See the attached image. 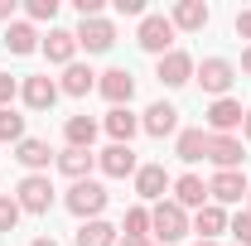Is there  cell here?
Instances as JSON below:
<instances>
[{"instance_id": "6da1fadb", "label": "cell", "mask_w": 251, "mask_h": 246, "mask_svg": "<svg viewBox=\"0 0 251 246\" xmlns=\"http://www.w3.org/2000/svg\"><path fill=\"white\" fill-rule=\"evenodd\" d=\"M135 44H140L145 53H155V58L174 53V25H169V15H145L140 29H135Z\"/></svg>"}, {"instance_id": "7a4b0ae2", "label": "cell", "mask_w": 251, "mask_h": 246, "mask_svg": "<svg viewBox=\"0 0 251 246\" xmlns=\"http://www.w3.org/2000/svg\"><path fill=\"white\" fill-rule=\"evenodd\" d=\"M68 213L73 217H82V222H92V217H101V208H106V188L97 184V179H82V184H73L68 188Z\"/></svg>"}, {"instance_id": "3957f363", "label": "cell", "mask_w": 251, "mask_h": 246, "mask_svg": "<svg viewBox=\"0 0 251 246\" xmlns=\"http://www.w3.org/2000/svg\"><path fill=\"white\" fill-rule=\"evenodd\" d=\"M150 232H155L159 242H179V237H188V213L174 198H164V203L150 208Z\"/></svg>"}, {"instance_id": "277c9868", "label": "cell", "mask_w": 251, "mask_h": 246, "mask_svg": "<svg viewBox=\"0 0 251 246\" xmlns=\"http://www.w3.org/2000/svg\"><path fill=\"white\" fill-rule=\"evenodd\" d=\"M15 203H20V213L44 217L49 208H53V184H49V174H25V179H20V193H15Z\"/></svg>"}, {"instance_id": "5b68a950", "label": "cell", "mask_w": 251, "mask_h": 246, "mask_svg": "<svg viewBox=\"0 0 251 246\" xmlns=\"http://www.w3.org/2000/svg\"><path fill=\"white\" fill-rule=\"evenodd\" d=\"M193 73H198L203 92H213V101H218V97H227V87L237 82V68H232L227 58H203L198 68H193Z\"/></svg>"}, {"instance_id": "8992f818", "label": "cell", "mask_w": 251, "mask_h": 246, "mask_svg": "<svg viewBox=\"0 0 251 246\" xmlns=\"http://www.w3.org/2000/svg\"><path fill=\"white\" fill-rule=\"evenodd\" d=\"M242 121H247V111H242L237 97H218V101L208 106V135H232Z\"/></svg>"}, {"instance_id": "52a82bcc", "label": "cell", "mask_w": 251, "mask_h": 246, "mask_svg": "<svg viewBox=\"0 0 251 246\" xmlns=\"http://www.w3.org/2000/svg\"><path fill=\"white\" fill-rule=\"evenodd\" d=\"M73 34H77V49H87V53H106V49L116 44V25L101 20V15H97V20H82Z\"/></svg>"}, {"instance_id": "ba28073f", "label": "cell", "mask_w": 251, "mask_h": 246, "mask_svg": "<svg viewBox=\"0 0 251 246\" xmlns=\"http://www.w3.org/2000/svg\"><path fill=\"white\" fill-rule=\"evenodd\" d=\"M247 179H242V174H237V169H218V174H213V179H208V198H213V203H242V198H247Z\"/></svg>"}, {"instance_id": "9c48e42d", "label": "cell", "mask_w": 251, "mask_h": 246, "mask_svg": "<svg viewBox=\"0 0 251 246\" xmlns=\"http://www.w3.org/2000/svg\"><path fill=\"white\" fill-rule=\"evenodd\" d=\"M140 130H145V135H155V140H164V135H174V130H179V111H174L169 101H155V106H145Z\"/></svg>"}, {"instance_id": "30bf717a", "label": "cell", "mask_w": 251, "mask_h": 246, "mask_svg": "<svg viewBox=\"0 0 251 246\" xmlns=\"http://www.w3.org/2000/svg\"><path fill=\"white\" fill-rule=\"evenodd\" d=\"M97 164H101V174H106V179H126V174H135V169H140L130 145H106V150L97 154Z\"/></svg>"}, {"instance_id": "8fae6325", "label": "cell", "mask_w": 251, "mask_h": 246, "mask_svg": "<svg viewBox=\"0 0 251 246\" xmlns=\"http://www.w3.org/2000/svg\"><path fill=\"white\" fill-rule=\"evenodd\" d=\"M155 77L164 82V87H184L188 77H193V58H188L184 49H174V53H164V58H159Z\"/></svg>"}, {"instance_id": "7c38bea8", "label": "cell", "mask_w": 251, "mask_h": 246, "mask_svg": "<svg viewBox=\"0 0 251 246\" xmlns=\"http://www.w3.org/2000/svg\"><path fill=\"white\" fill-rule=\"evenodd\" d=\"M164 188H174V179L164 174V164H140V169H135V193H140V198L164 203Z\"/></svg>"}, {"instance_id": "4fadbf2b", "label": "cell", "mask_w": 251, "mask_h": 246, "mask_svg": "<svg viewBox=\"0 0 251 246\" xmlns=\"http://www.w3.org/2000/svg\"><path fill=\"white\" fill-rule=\"evenodd\" d=\"M53 101H58V82H53L49 73L25 77V106H29V111H49Z\"/></svg>"}, {"instance_id": "5bb4252c", "label": "cell", "mask_w": 251, "mask_h": 246, "mask_svg": "<svg viewBox=\"0 0 251 246\" xmlns=\"http://www.w3.org/2000/svg\"><path fill=\"white\" fill-rule=\"evenodd\" d=\"M97 87H101V97H106L111 106H126V101L135 97V77H130L126 68H111V73H101V82H97Z\"/></svg>"}, {"instance_id": "9a60e30c", "label": "cell", "mask_w": 251, "mask_h": 246, "mask_svg": "<svg viewBox=\"0 0 251 246\" xmlns=\"http://www.w3.org/2000/svg\"><path fill=\"white\" fill-rule=\"evenodd\" d=\"M106 135H111V145H130V135H135V130H140V116H135V111H130V106H111V111H106Z\"/></svg>"}, {"instance_id": "2e32d148", "label": "cell", "mask_w": 251, "mask_h": 246, "mask_svg": "<svg viewBox=\"0 0 251 246\" xmlns=\"http://www.w3.org/2000/svg\"><path fill=\"white\" fill-rule=\"evenodd\" d=\"M39 49L49 53V63H58V68H68V63L77 58V34H73V29H49V39H44Z\"/></svg>"}, {"instance_id": "e0dca14e", "label": "cell", "mask_w": 251, "mask_h": 246, "mask_svg": "<svg viewBox=\"0 0 251 246\" xmlns=\"http://www.w3.org/2000/svg\"><path fill=\"white\" fill-rule=\"evenodd\" d=\"M208 159H213L218 169H237L247 154H242V140H237V135H208Z\"/></svg>"}, {"instance_id": "ac0fdd59", "label": "cell", "mask_w": 251, "mask_h": 246, "mask_svg": "<svg viewBox=\"0 0 251 246\" xmlns=\"http://www.w3.org/2000/svg\"><path fill=\"white\" fill-rule=\"evenodd\" d=\"M15 159H20L29 174H39V169H49V159H58V154L49 150V140H34V135H25V140L15 145Z\"/></svg>"}, {"instance_id": "d6986e66", "label": "cell", "mask_w": 251, "mask_h": 246, "mask_svg": "<svg viewBox=\"0 0 251 246\" xmlns=\"http://www.w3.org/2000/svg\"><path fill=\"white\" fill-rule=\"evenodd\" d=\"M174 154H179L184 164H198V159H208V130H198V125L179 130V140H174Z\"/></svg>"}, {"instance_id": "ffe728a7", "label": "cell", "mask_w": 251, "mask_h": 246, "mask_svg": "<svg viewBox=\"0 0 251 246\" xmlns=\"http://www.w3.org/2000/svg\"><path fill=\"white\" fill-rule=\"evenodd\" d=\"M208 15H213V10H208L203 0H179V5H174V15H169V25L193 34V29H203V25H208Z\"/></svg>"}, {"instance_id": "44dd1931", "label": "cell", "mask_w": 251, "mask_h": 246, "mask_svg": "<svg viewBox=\"0 0 251 246\" xmlns=\"http://www.w3.org/2000/svg\"><path fill=\"white\" fill-rule=\"evenodd\" d=\"M92 87H97V73L87 68V63H68V68H63L58 92H68V97H87Z\"/></svg>"}, {"instance_id": "7402d4cb", "label": "cell", "mask_w": 251, "mask_h": 246, "mask_svg": "<svg viewBox=\"0 0 251 246\" xmlns=\"http://www.w3.org/2000/svg\"><path fill=\"white\" fill-rule=\"evenodd\" d=\"M63 140H68V150H92L97 121L92 116H68V121H63Z\"/></svg>"}, {"instance_id": "603a6c76", "label": "cell", "mask_w": 251, "mask_h": 246, "mask_svg": "<svg viewBox=\"0 0 251 246\" xmlns=\"http://www.w3.org/2000/svg\"><path fill=\"white\" fill-rule=\"evenodd\" d=\"M193 232H198L203 242H218L222 232H227V213H222L218 203H203V208H198V217H193Z\"/></svg>"}, {"instance_id": "cb8c5ba5", "label": "cell", "mask_w": 251, "mask_h": 246, "mask_svg": "<svg viewBox=\"0 0 251 246\" xmlns=\"http://www.w3.org/2000/svg\"><path fill=\"white\" fill-rule=\"evenodd\" d=\"M174 203H179V208H203V203H208V184H203L198 174H179V179H174Z\"/></svg>"}, {"instance_id": "d4e9b609", "label": "cell", "mask_w": 251, "mask_h": 246, "mask_svg": "<svg viewBox=\"0 0 251 246\" xmlns=\"http://www.w3.org/2000/svg\"><path fill=\"white\" fill-rule=\"evenodd\" d=\"M53 164H58V169H63V174H68V179H73V184H82V179L92 174L97 154H92V150H63L58 159H53Z\"/></svg>"}, {"instance_id": "484cf974", "label": "cell", "mask_w": 251, "mask_h": 246, "mask_svg": "<svg viewBox=\"0 0 251 246\" xmlns=\"http://www.w3.org/2000/svg\"><path fill=\"white\" fill-rule=\"evenodd\" d=\"M5 49L10 53H34L39 49V34H34V25H25V20H15V25H5Z\"/></svg>"}, {"instance_id": "4316f807", "label": "cell", "mask_w": 251, "mask_h": 246, "mask_svg": "<svg viewBox=\"0 0 251 246\" xmlns=\"http://www.w3.org/2000/svg\"><path fill=\"white\" fill-rule=\"evenodd\" d=\"M121 237H116V227L111 222H101V217H92V222H82L77 227V246H116Z\"/></svg>"}, {"instance_id": "83f0119b", "label": "cell", "mask_w": 251, "mask_h": 246, "mask_svg": "<svg viewBox=\"0 0 251 246\" xmlns=\"http://www.w3.org/2000/svg\"><path fill=\"white\" fill-rule=\"evenodd\" d=\"M0 140H15V145L25 140V116H20L15 106H5V111H0Z\"/></svg>"}, {"instance_id": "f1b7e54d", "label": "cell", "mask_w": 251, "mask_h": 246, "mask_svg": "<svg viewBox=\"0 0 251 246\" xmlns=\"http://www.w3.org/2000/svg\"><path fill=\"white\" fill-rule=\"evenodd\" d=\"M121 232L126 237H150V208H130L121 222Z\"/></svg>"}, {"instance_id": "f546056e", "label": "cell", "mask_w": 251, "mask_h": 246, "mask_svg": "<svg viewBox=\"0 0 251 246\" xmlns=\"http://www.w3.org/2000/svg\"><path fill=\"white\" fill-rule=\"evenodd\" d=\"M15 227H20V203L0 193V232H15Z\"/></svg>"}, {"instance_id": "4dcf8cb0", "label": "cell", "mask_w": 251, "mask_h": 246, "mask_svg": "<svg viewBox=\"0 0 251 246\" xmlns=\"http://www.w3.org/2000/svg\"><path fill=\"white\" fill-rule=\"evenodd\" d=\"M227 227H232V237H237V242H242V246H251V208H242V213L232 217Z\"/></svg>"}, {"instance_id": "1f68e13d", "label": "cell", "mask_w": 251, "mask_h": 246, "mask_svg": "<svg viewBox=\"0 0 251 246\" xmlns=\"http://www.w3.org/2000/svg\"><path fill=\"white\" fill-rule=\"evenodd\" d=\"M58 15V0H29V20H53Z\"/></svg>"}, {"instance_id": "d6a6232c", "label": "cell", "mask_w": 251, "mask_h": 246, "mask_svg": "<svg viewBox=\"0 0 251 246\" xmlns=\"http://www.w3.org/2000/svg\"><path fill=\"white\" fill-rule=\"evenodd\" d=\"M15 92H20V87H15V77H10V73H0V111L15 101Z\"/></svg>"}, {"instance_id": "836d02e7", "label": "cell", "mask_w": 251, "mask_h": 246, "mask_svg": "<svg viewBox=\"0 0 251 246\" xmlns=\"http://www.w3.org/2000/svg\"><path fill=\"white\" fill-rule=\"evenodd\" d=\"M116 15H140L145 20V0H116Z\"/></svg>"}, {"instance_id": "e575fe53", "label": "cell", "mask_w": 251, "mask_h": 246, "mask_svg": "<svg viewBox=\"0 0 251 246\" xmlns=\"http://www.w3.org/2000/svg\"><path fill=\"white\" fill-rule=\"evenodd\" d=\"M237 34H242V39H251V10H242V15H237Z\"/></svg>"}, {"instance_id": "d590c367", "label": "cell", "mask_w": 251, "mask_h": 246, "mask_svg": "<svg viewBox=\"0 0 251 246\" xmlns=\"http://www.w3.org/2000/svg\"><path fill=\"white\" fill-rule=\"evenodd\" d=\"M116 246H155V242H150V237H121Z\"/></svg>"}, {"instance_id": "8d00e7d4", "label": "cell", "mask_w": 251, "mask_h": 246, "mask_svg": "<svg viewBox=\"0 0 251 246\" xmlns=\"http://www.w3.org/2000/svg\"><path fill=\"white\" fill-rule=\"evenodd\" d=\"M0 20H5V25L15 20V0H0Z\"/></svg>"}, {"instance_id": "74e56055", "label": "cell", "mask_w": 251, "mask_h": 246, "mask_svg": "<svg viewBox=\"0 0 251 246\" xmlns=\"http://www.w3.org/2000/svg\"><path fill=\"white\" fill-rule=\"evenodd\" d=\"M242 73H251V49H247V53H242Z\"/></svg>"}, {"instance_id": "f35d334b", "label": "cell", "mask_w": 251, "mask_h": 246, "mask_svg": "<svg viewBox=\"0 0 251 246\" xmlns=\"http://www.w3.org/2000/svg\"><path fill=\"white\" fill-rule=\"evenodd\" d=\"M29 246H58V242H53V237H39V242H29Z\"/></svg>"}, {"instance_id": "ab89813d", "label": "cell", "mask_w": 251, "mask_h": 246, "mask_svg": "<svg viewBox=\"0 0 251 246\" xmlns=\"http://www.w3.org/2000/svg\"><path fill=\"white\" fill-rule=\"evenodd\" d=\"M242 135H247V140H251V111H247V121H242Z\"/></svg>"}, {"instance_id": "60d3db41", "label": "cell", "mask_w": 251, "mask_h": 246, "mask_svg": "<svg viewBox=\"0 0 251 246\" xmlns=\"http://www.w3.org/2000/svg\"><path fill=\"white\" fill-rule=\"evenodd\" d=\"M198 246H218V242H198Z\"/></svg>"}, {"instance_id": "b9f144b4", "label": "cell", "mask_w": 251, "mask_h": 246, "mask_svg": "<svg viewBox=\"0 0 251 246\" xmlns=\"http://www.w3.org/2000/svg\"><path fill=\"white\" fill-rule=\"evenodd\" d=\"M247 198H251V188H247Z\"/></svg>"}]
</instances>
